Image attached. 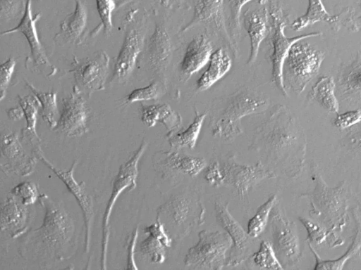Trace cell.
<instances>
[{
  "label": "cell",
  "mask_w": 361,
  "mask_h": 270,
  "mask_svg": "<svg viewBox=\"0 0 361 270\" xmlns=\"http://www.w3.org/2000/svg\"><path fill=\"white\" fill-rule=\"evenodd\" d=\"M44 211L42 224L31 231L20 245V255L25 259L68 258L73 247L75 227L73 219L59 204L45 194L39 197Z\"/></svg>",
  "instance_id": "6da1fadb"
},
{
  "label": "cell",
  "mask_w": 361,
  "mask_h": 270,
  "mask_svg": "<svg viewBox=\"0 0 361 270\" xmlns=\"http://www.w3.org/2000/svg\"><path fill=\"white\" fill-rule=\"evenodd\" d=\"M269 105L267 98L254 90L243 89L231 95L224 108L210 122L212 134L231 141L242 133L243 117L264 111Z\"/></svg>",
  "instance_id": "7a4b0ae2"
},
{
  "label": "cell",
  "mask_w": 361,
  "mask_h": 270,
  "mask_svg": "<svg viewBox=\"0 0 361 270\" xmlns=\"http://www.w3.org/2000/svg\"><path fill=\"white\" fill-rule=\"evenodd\" d=\"M324 57L323 51L303 39L294 43L283 65L282 77L286 90L300 95L318 73Z\"/></svg>",
  "instance_id": "3957f363"
},
{
  "label": "cell",
  "mask_w": 361,
  "mask_h": 270,
  "mask_svg": "<svg viewBox=\"0 0 361 270\" xmlns=\"http://www.w3.org/2000/svg\"><path fill=\"white\" fill-rule=\"evenodd\" d=\"M271 20V80L283 96L288 93L285 89L282 70L284 60L292 45L298 41L321 35V32H312L294 37H287L284 30L288 23V14L282 6L276 1H271L268 8Z\"/></svg>",
  "instance_id": "277c9868"
},
{
  "label": "cell",
  "mask_w": 361,
  "mask_h": 270,
  "mask_svg": "<svg viewBox=\"0 0 361 270\" xmlns=\"http://www.w3.org/2000/svg\"><path fill=\"white\" fill-rule=\"evenodd\" d=\"M198 238L197 243L185 255V265L195 269H221L226 264V252L232 245L228 233L203 230Z\"/></svg>",
  "instance_id": "5b68a950"
},
{
  "label": "cell",
  "mask_w": 361,
  "mask_h": 270,
  "mask_svg": "<svg viewBox=\"0 0 361 270\" xmlns=\"http://www.w3.org/2000/svg\"><path fill=\"white\" fill-rule=\"evenodd\" d=\"M147 147V141H142L138 148L119 167L115 176L111 192L107 201L102 224V252L100 264L101 269H106V257L109 238L110 235L109 219L112 209L118 197L126 190L132 191L136 188L138 176V163Z\"/></svg>",
  "instance_id": "8992f818"
},
{
  "label": "cell",
  "mask_w": 361,
  "mask_h": 270,
  "mask_svg": "<svg viewBox=\"0 0 361 270\" xmlns=\"http://www.w3.org/2000/svg\"><path fill=\"white\" fill-rule=\"evenodd\" d=\"M146 22V18L143 15L126 30L109 79L110 84L126 83L130 77L144 46Z\"/></svg>",
  "instance_id": "52a82bcc"
},
{
  "label": "cell",
  "mask_w": 361,
  "mask_h": 270,
  "mask_svg": "<svg viewBox=\"0 0 361 270\" xmlns=\"http://www.w3.org/2000/svg\"><path fill=\"white\" fill-rule=\"evenodd\" d=\"M110 58L105 51H99L79 60L75 58L74 86L85 96L105 88L109 74Z\"/></svg>",
  "instance_id": "ba28073f"
},
{
  "label": "cell",
  "mask_w": 361,
  "mask_h": 270,
  "mask_svg": "<svg viewBox=\"0 0 361 270\" xmlns=\"http://www.w3.org/2000/svg\"><path fill=\"white\" fill-rule=\"evenodd\" d=\"M270 226L272 247L278 259L282 266L295 264L300 255L299 239L295 224L275 208L270 213Z\"/></svg>",
  "instance_id": "9c48e42d"
},
{
  "label": "cell",
  "mask_w": 361,
  "mask_h": 270,
  "mask_svg": "<svg viewBox=\"0 0 361 270\" xmlns=\"http://www.w3.org/2000/svg\"><path fill=\"white\" fill-rule=\"evenodd\" d=\"M38 158L51 169L66 185L68 190L73 194L82 212L85 228V252L88 253L90 246L92 227L94 221L93 200L85 189V182H78L74 177V171L78 165L75 160L67 171L56 168L49 161L42 153L38 154Z\"/></svg>",
  "instance_id": "30bf717a"
},
{
  "label": "cell",
  "mask_w": 361,
  "mask_h": 270,
  "mask_svg": "<svg viewBox=\"0 0 361 270\" xmlns=\"http://www.w3.org/2000/svg\"><path fill=\"white\" fill-rule=\"evenodd\" d=\"M88 116L84 95L73 85L72 92L61 101L59 118L54 129L69 137L80 136L88 131Z\"/></svg>",
  "instance_id": "8fae6325"
},
{
  "label": "cell",
  "mask_w": 361,
  "mask_h": 270,
  "mask_svg": "<svg viewBox=\"0 0 361 270\" xmlns=\"http://www.w3.org/2000/svg\"><path fill=\"white\" fill-rule=\"evenodd\" d=\"M224 0H192L193 14L188 23L180 29V32L202 24L216 34L231 50L232 45L224 17Z\"/></svg>",
  "instance_id": "7c38bea8"
},
{
  "label": "cell",
  "mask_w": 361,
  "mask_h": 270,
  "mask_svg": "<svg viewBox=\"0 0 361 270\" xmlns=\"http://www.w3.org/2000/svg\"><path fill=\"white\" fill-rule=\"evenodd\" d=\"M32 151L30 155L26 153L16 132L2 135L1 141V170L6 174H13L20 176L31 174L39 159L37 153Z\"/></svg>",
  "instance_id": "4fadbf2b"
},
{
  "label": "cell",
  "mask_w": 361,
  "mask_h": 270,
  "mask_svg": "<svg viewBox=\"0 0 361 270\" xmlns=\"http://www.w3.org/2000/svg\"><path fill=\"white\" fill-rule=\"evenodd\" d=\"M319 22H328L335 31L339 30L342 26L354 32L358 29L352 8L346 7L338 14L331 15L326 10L323 0H308L306 12L293 22L291 28L295 31H300Z\"/></svg>",
  "instance_id": "5bb4252c"
},
{
  "label": "cell",
  "mask_w": 361,
  "mask_h": 270,
  "mask_svg": "<svg viewBox=\"0 0 361 270\" xmlns=\"http://www.w3.org/2000/svg\"><path fill=\"white\" fill-rule=\"evenodd\" d=\"M214 207L217 221L232 240L226 265L236 266L248 257L252 238L230 214L227 204L218 201L216 202Z\"/></svg>",
  "instance_id": "9a60e30c"
},
{
  "label": "cell",
  "mask_w": 361,
  "mask_h": 270,
  "mask_svg": "<svg viewBox=\"0 0 361 270\" xmlns=\"http://www.w3.org/2000/svg\"><path fill=\"white\" fill-rule=\"evenodd\" d=\"M224 174V183L233 187L243 198L250 187L259 181L274 176L273 173L267 169L260 162L255 165H245L228 160L221 167Z\"/></svg>",
  "instance_id": "2e32d148"
},
{
  "label": "cell",
  "mask_w": 361,
  "mask_h": 270,
  "mask_svg": "<svg viewBox=\"0 0 361 270\" xmlns=\"http://www.w3.org/2000/svg\"><path fill=\"white\" fill-rule=\"evenodd\" d=\"M31 6L32 1L26 0L23 15L19 24L12 29L2 32L1 35L16 32L23 34L25 37L30 49V58L32 60L33 67L35 69H39L42 67L49 68L54 71L55 68L49 63L37 32L36 22L40 18L42 13L38 12L33 15Z\"/></svg>",
  "instance_id": "e0dca14e"
},
{
  "label": "cell",
  "mask_w": 361,
  "mask_h": 270,
  "mask_svg": "<svg viewBox=\"0 0 361 270\" xmlns=\"http://www.w3.org/2000/svg\"><path fill=\"white\" fill-rule=\"evenodd\" d=\"M171 53V42L167 30L162 24H156L146 49L148 64L153 73L160 77H164Z\"/></svg>",
  "instance_id": "ac0fdd59"
},
{
  "label": "cell",
  "mask_w": 361,
  "mask_h": 270,
  "mask_svg": "<svg viewBox=\"0 0 361 270\" xmlns=\"http://www.w3.org/2000/svg\"><path fill=\"white\" fill-rule=\"evenodd\" d=\"M212 43L205 34L195 36L188 44L180 63V78L185 82L202 69L212 53Z\"/></svg>",
  "instance_id": "d6986e66"
},
{
  "label": "cell",
  "mask_w": 361,
  "mask_h": 270,
  "mask_svg": "<svg viewBox=\"0 0 361 270\" xmlns=\"http://www.w3.org/2000/svg\"><path fill=\"white\" fill-rule=\"evenodd\" d=\"M248 8L243 15V23L250 41L247 65H252L257 58L262 41L268 32L269 11L267 5Z\"/></svg>",
  "instance_id": "ffe728a7"
},
{
  "label": "cell",
  "mask_w": 361,
  "mask_h": 270,
  "mask_svg": "<svg viewBox=\"0 0 361 270\" xmlns=\"http://www.w3.org/2000/svg\"><path fill=\"white\" fill-rule=\"evenodd\" d=\"M27 206L9 193L1 205V231L7 232L13 238L24 233L28 224Z\"/></svg>",
  "instance_id": "44dd1931"
},
{
  "label": "cell",
  "mask_w": 361,
  "mask_h": 270,
  "mask_svg": "<svg viewBox=\"0 0 361 270\" xmlns=\"http://www.w3.org/2000/svg\"><path fill=\"white\" fill-rule=\"evenodd\" d=\"M87 19L85 5L81 0H75V10L62 20L54 40L71 44H80L86 28Z\"/></svg>",
  "instance_id": "7402d4cb"
},
{
  "label": "cell",
  "mask_w": 361,
  "mask_h": 270,
  "mask_svg": "<svg viewBox=\"0 0 361 270\" xmlns=\"http://www.w3.org/2000/svg\"><path fill=\"white\" fill-rule=\"evenodd\" d=\"M337 84L346 99L361 101V52H358L349 63L341 68Z\"/></svg>",
  "instance_id": "603a6c76"
},
{
  "label": "cell",
  "mask_w": 361,
  "mask_h": 270,
  "mask_svg": "<svg viewBox=\"0 0 361 270\" xmlns=\"http://www.w3.org/2000/svg\"><path fill=\"white\" fill-rule=\"evenodd\" d=\"M141 121L148 127L161 122L167 129V135L176 132L182 124L180 114L166 103L141 104Z\"/></svg>",
  "instance_id": "cb8c5ba5"
},
{
  "label": "cell",
  "mask_w": 361,
  "mask_h": 270,
  "mask_svg": "<svg viewBox=\"0 0 361 270\" xmlns=\"http://www.w3.org/2000/svg\"><path fill=\"white\" fill-rule=\"evenodd\" d=\"M208 66L196 82L197 89L204 91L222 78L231 68V59L227 51L220 47L213 51Z\"/></svg>",
  "instance_id": "d4e9b609"
},
{
  "label": "cell",
  "mask_w": 361,
  "mask_h": 270,
  "mask_svg": "<svg viewBox=\"0 0 361 270\" xmlns=\"http://www.w3.org/2000/svg\"><path fill=\"white\" fill-rule=\"evenodd\" d=\"M18 103L26 120V127L22 131V139L28 140L33 150H41L40 139L36 131L37 116L40 103L35 95L18 96Z\"/></svg>",
  "instance_id": "484cf974"
},
{
  "label": "cell",
  "mask_w": 361,
  "mask_h": 270,
  "mask_svg": "<svg viewBox=\"0 0 361 270\" xmlns=\"http://www.w3.org/2000/svg\"><path fill=\"white\" fill-rule=\"evenodd\" d=\"M336 83L334 78L324 75L318 79L307 95L310 101H315L329 112L338 114L339 103L335 94Z\"/></svg>",
  "instance_id": "4316f807"
},
{
  "label": "cell",
  "mask_w": 361,
  "mask_h": 270,
  "mask_svg": "<svg viewBox=\"0 0 361 270\" xmlns=\"http://www.w3.org/2000/svg\"><path fill=\"white\" fill-rule=\"evenodd\" d=\"M207 112L200 113L195 110V117L190 125L183 131L167 135L170 146L174 148L193 149L196 145Z\"/></svg>",
  "instance_id": "83f0119b"
},
{
  "label": "cell",
  "mask_w": 361,
  "mask_h": 270,
  "mask_svg": "<svg viewBox=\"0 0 361 270\" xmlns=\"http://www.w3.org/2000/svg\"><path fill=\"white\" fill-rule=\"evenodd\" d=\"M256 1L259 5H267L268 0H229V17L228 18V32L231 39L233 54L238 57L239 54V41L240 39V17L243 7L248 2Z\"/></svg>",
  "instance_id": "f1b7e54d"
},
{
  "label": "cell",
  "mask_w": 361,
  "mask_h": 270,
  "mask_svg": "<svg viewBox=\"0 0 361 270\" xmlns=\"http://www.w3.org/2000/svg\"><path fill=\"white\" fill-rule=\"evenodd\" d=\"M164 164L168 167L191 176L197 175L206 166L204 158L180 154L177 152L164 153Z\"/></svg>",
  "instance_id": "f546056e"
},
{
  "label": "cell",
  "mask_w": 361,
  "mask_h": 270,
  "mask_svg": "<svg viewBox=\"0 0 361 270\" xmlns=\"http://www.w3.org/2000/svg\"><path fill=\"white\" fill-rule=\"evenodd\" d=\"M310 247L314 255L316 264L314 269H342L348 259L353 257L361 248V224L357 219L356 233L353 240L352 244L349 246L348 250L341 257L334 260H323L317 254L313 248Z\"/></svg>",
  "instance_id": "4dcf8cb0"
},
{
  "label": "cell",
  "mask_w": 361,
  "mask_h": 270,
  "mask_svg": "<svg viewBox=\"0 0 361 270\" xmlns=\"http://www.w3.org/2000/svg\"><path fill=\"white\" fill-rule=\"evenodd\" d=\"M26 86L35 95L40 103L41 116L49 128L54 129L57 124L56 95L54 91L44 92L37 89L31 83L26 81Z\"/></svg>",
  "instance_id": "1f68e13d"
},
{
  "label": "cell",
  "mask_w": 361,
  "mask_h": 270,
  "mask_svg": "<svg viewBox=\"0 0 361 270\" xmlns=\"http://www.w3.org/2000/svg\"><path fill=\"white\" fill-rule=\"evenodd\" d=\"M276 201V195H272L257 210L247 223V232L253 238L259 236L265 229L269 217Z\"/></svg>",
  "instance_id": "d6a6232c"
},
{
  "label": "cell",
  "mask_w": 361,
  "mask_h": 270,
  "mask_svg": "<svg viewBox=\"0 0 361 270\" xmlns=\"http://www.w3.org/2000/svg\"><path fill=\"white\" fill-rule=\"evenodd\" d=\"M254 263L264 269H283V266L278 259L272 245L262 240L259 245L258 251L252 255Z\"/></svg>",
  "instance_id": "836d02e7"
},
{
  "label": "cell",
  "mask_w": 361,
  "mask_h": 270,
  "mask_svg": "<svg viewBox=\"0 0 361 270\" xmlns=\"http://www.w3.org/2000/svg\"><path fill=\"white\" fill-rule=\"evenodd\" d=\"M165 246L157 238L148 235L140 244V251L145 255L151 262L161 264L165 260Z\"/></svg>",
  "instance_id": "e575fe53"
},
{
  "label": "cell",
  "mask_w": 361,
  "mask_h": 270,
  "mask_svg": "<svg viewBox=\"0 0 361 270\" xmlns=\"http://www.w3.org/2000/svg\"><path fill=\"white\" fill-rule=\"evenodd\" d=\"M161 94V86L158 82L153 81L146 86L132 91L125 98V104H130L137 101L157 99Z\"/></svg>",
  "instance_id": "d590c367"
},
{
  "label": "cell",
  "mask_w": 361,
  "mask_h": 270,
  "mask_svg": "<svg viewBox=\"0 0 361 270\" xmlns=\"http://www.w3.org/2000/svg\"><path fill=\"white\" fill-rule=\"evenodd\" d=\"M16 196L25 205L34 204L39 195L35 184L31 181H23L15 186L10 191Z\"/></svg>",
  "instance_id": "8d00e7d4"
},
{
  "label": "cell",
  "mask_w": 361,
  "mask_h": 270,
  "mask_svg": "<svg viewBox=\"0 0 361 270\" xmlns=\"http://www.w3.org/2000/svg\"><path fill=\"white\" fill-rule=\"evenodd\" d=\"M97 12L99 13L104 34L109 35L113 29L112 13L116 8L114 0H95Z\"/></svg>",
  "instance_id": "74e56055"
},
{
  "label": "cell",
  "mask_w": 361,
  "mask_h": 270,
  "mask_svg": "<svg viewBox=\"0 0 361 270\" xmlns=\"http://www.w3.org/2000/svg\"><path fill=\"white\" fill-rule=\"evenodd\" d=\"M171 217L175 223L180 224L187 218L189 210L190 203L184 198H175L169 204Z\"/></svg>",
  "instance_id": "f35d334b"
},
{
  "label": "cell",
  "mask_w": 361,
  "mask_h": 270,
  "mask_svg": "<svg viewBox=\"0 0 361 270\" xmlns=\"http://www.w3.org/2000/svg\"><path fill=\"white\" fill-rule=\"evenodd\" d=\"M16 60L14 58L11 57L6 61L1 64L0 73V100L3 101L6 94L8 86L11 82V77L14 71Z\"/></svg>",
  "instance_id": "ab89813d"
},
{
  "label": "cell",
  "mask_w": 361,
  "mask_h": 270,
  "mask_svg": "<svg viewBox=\"0 0 361 270\" xmlns=\"http://www.w3.org/2000/svg\"><path fill=\"white\" fill-rule=\"evenodd\" d=\"M361 122V110H348L337 114L334 124L339 129H347Z\"/></svg>",
  "instance_id": "60d3db41"
},
{
  "label": "cell",
  "mask_w": 361,
  "mask_h": 270,
  "mask_svg": "<svg viewBox=\"0 0 361 270\" xmlns=\"http://www.w3.org/2000/svg\"><path fill=\"white\" fill-rule=\"evenodd\" d=\"M204 179L212 186H219L224 183L223 169L218 162H213L207 167Z\"/></svg>",
  "instance_id": "b9f144b4"
},
{
  "label": "cell",
  "mask_w": 361,
  "mask_h": 270,
  "mask_svg": "<svg viewBox=\"0 0 361 270\" xmlns=\"http://www.w3.org/2000/svg\"><path fill=\"white\" fill-rule=\"evenodd\" d=\"M143 231L146 234L158 238L165 247H171V240L166 234L163 224L158 219L156 223L145 227Z\"/></svg>",
  "instance_id": "7bdbcfd3"
},
{
  "label": "cell",
  "mask_w": 361,
  "mask_h": 270,
  "mask_svg": "<svg viewBox=\"0 0 361 270\" xmlns=\"http://www.w3.org/2000/svg\"><path fill=\"white\" fill-rule=\"evenodd\" d=\"M138 226L133 230L127 245V269H135L138 268L135 261V249L138 237Z\"/></svg>",
  "instance_id": "ee69618b"
},
{
  "label": "cell",
  "mask_w": 361,
  "mask_h": 270,
  "mask_svg": "<svg viewBox=\"0 0 361 270\" xmlns=\"http://www.w3.org/2000/svg\"><path fill=\"white\" fill-rule=\"evenodd\" d=\"M299 219L307 230L308 238L310 241L313 242L314 240L319 243L323 240L324 233L319 226L304 218L300 217Z\"/></svg>",
  "instance_id": "f6af8a7d"
},
{
  "label": "cell",
  "mask_w": 361,
  "mask_h": 270,
  "mask_svg": "<svg viewBox=\"0 0 361 270\" xmlns=\"http://www.w3.org/2000/svg\"><path fill=\"white\" fill-rule=\"evenodd\" d=\"M7 115L10 120L15 121L20 120L24 116L21 107H14L8 109Z\"/></svg>",
  "instance_id": "bcb514c9"
},
{
  "label": "cell",
  "mask_w": 361,
  "mask_h": 270,
  "mask_svg": "<svg viewBox=\"0 0 361 270\" xmlns=\"http://www.w3.org/2000/svg\"><path fill=\"white\" fill-rule=\"evenodd\" d=\"M160 5L166 8H178L183 4L184 0H156Z\"/></svg>",
  "instance_id": "7dc6e473"
},
{
  "label": "cell",
  "mask_w": 361,
  "mask_h": 270,
  "mask_svg": "<svg viewBox=\"0 0 361 270\" xmlns=\"http://www.w3.org/2000/svg\"><path fill=\"white\" fill-rule=\"evenodd\" d=\"M137 0H119L116 4L117 8H121V7L127 5L128 4L132 3Z\"/></svg>",
  "instance_id": "c3c4849f"
},
{
  "label": "cell",
  "mask_w": 361,
  "mask_h": 270,
  "mask_svg": "<svg viewBox=\"0 0 361 270\" xmlns=\"http://www.w3.org/2000/svg\"><path fill=\"white\" fill-rule=\"evenodd\" d=\"M355 144L357 146V148L361 150V135L355 138Z\"/></svg>",
  "instance_id": "681fc988"
},
{
  "label": "cell",
  "mask_w": 361,
  "mask_h": 270,
  "mask_svg": "<svg viewBox=\"0 0 361 270\" xmlns=\"http://www.w3.org/2000/svg\"><path fill=\"white\" fill-rule=\"evenodd\" d=\"M360 1H361V0H360ZM360 6H361V4H360ZM359 19L361 20V16H360V18Z\"/></svg>",
  "instance_id": "f907efd6"
}]
</instances>
